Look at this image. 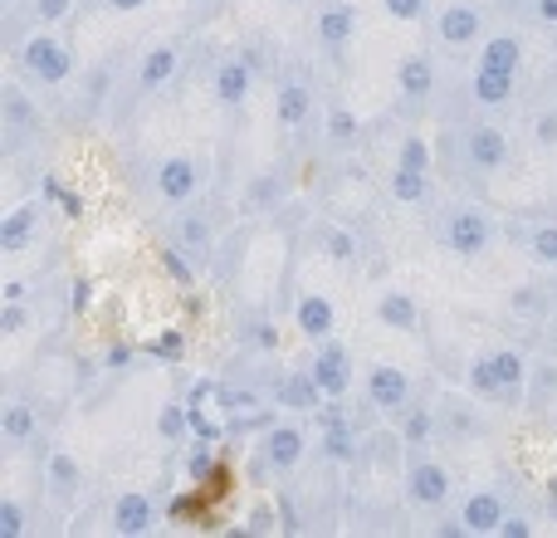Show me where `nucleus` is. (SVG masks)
Returning a JSON list of instances; mask_svg holds the SVG:
<instances>
[{"label": "nucleus", "instance_id": "26", "mask_svg": "<svg viewBox=\"0 0 557 538\" xmlns=\"http://www.w3.org/2000/svg\"><path fill=\"white\" fill-rule=\"evenodd\" d=\"M39 431V416L29 402H5L0 406V441L5 445H29Z\"/></svg>", "mask_w": 557, "mask_h": 538}, {"label": "nucleus", "instance_id": "20", "mask_svg": "<svg viewBox=\"0 0 557 538\" xmlns=\"http://www.w3.org/2000/svg\"><path fill=\"white\" fill-rule=\"evenodd\" d=\"M313 118V88L304 78H284L274 88V123L278 127H304Z\"/></svg>", "mask_w": 557, "mask_h": 538}, {"label": "nucleus", "instance_id": "2", "mask_svg": "<svg viewBox=\"0 0 557 538\" xmlns=\"http://www.w3.org/2000/svg\"><path fill=\"white\" fill-rule=\"evenodd\" d=\"M441 241H445V250L460 255V260H480V255H490V245H494V221L480 211V206L460 201L441 216Z\"/></svg>", "mask_w": 557, "mask_h": 538}, {"label": "nucleus", "instance_id": "1", "mask_svg": "<svg viewBox=\"0 0 557 538\" xmlns=\"http://www.w3.org/2000/svg\"><path fill=\"white\" fill-rule=\"evenodd\" d=\"M15 69L25 78H35V84H45V88H64L69 78H74V49H69L64 39L39 35L35 29V35L15 49Z\"/></svg>", "mask_w": 557, "mask_h": 538}, {"label": "nucleus", "instance_id": "16", "mask_svg": "<svg viewBox=\"0 0 557 538\" xmlns=\"http://www.w3.org/2000/svg\"><path fill=\"white\" fill-rule=\"evenodd\" d=\"M435 78H441V69H435L431 49H421V54H406L401 69H396V94H401L406 103H425V98L435 94Z\"/></svg>", "mask_w": 557, "mask_h": 538}, {"label": "nucleus", "instance_id": "49", "mask_svg": "<svg viewBox=\"0 0 557 538\" xmlns=\"http://www.w3.org/2000/svg\"><path fill=\"white\" fill-rule=\"evenodd\" d=\"M191 475H196V480H206V475H211V455H206V451H191Z\"/></svg>", "mask_w": 557, "mask_h": 538}, {"label": "nucleus", "instance_id": "3", "mask_svg": "<svg viewBox=\"0 0 557 538\" xmlns=\"http://www.w3.org/2000/svg\"><path fill=\"white\" fill-rule=\"evenodd\" d=\"M406 500L416 510H445L450 504V470L441 461H431L425 451H411V465H406Z\"/></svg>", "mask_w": 557, "mask_h": 538}, {"label": "nucleus", "instance_id": "25", "mask_svg": "<svg viewBox=\"0 0 557 538\" xmlns=\"http://www.w3.org/2000/svg\"><path fill=\"white\" fill-rule=\"evenodd\" d=\"M513 78H519V74H499V69H474L470 98H474L480 108H509V103H513Z\"/></svg>", "mask_w": 557, "mask_h": 538}, {"label": "nucleus", "instance_id": "52", "mask_svg": "<svg viewBox=\"0 0 557 538\" xmlns=\"http://www.w3.org/2000/svg\"><path fill=\"white\" fill-rule=\"evenodd\" d=\"M553 514H557V485H553Z\"/></svg>", "mask_w": 557, "mask_h": 538}, {"label": "nucleus", "instance_id": "35", "mask_svg": "<svg viewBox=\"0 0 557 538\" xmlns=\"http://www.w3.org/2000/svg\"><path fill=\"white\" fill-rule=\"evenodd\" d=\"M470 392L480 396V402H499V377H494L490 353L474 357V363H470Z\"/></svg>", "mask_w": 557, "mask_h": 538}, {"label": "nucleus", "instance_id": "28", "mask_svg": "<svg viewBox=\"0 0 557 538\" xmlns=\"http://www.w3.org/2000/svg\"><path fill=\"white\" fill-rule=\"evenodd\" d=\"M386 192H392L396 206H421V201H431V172L392 167V176H386Z\"/></svg>", "mask_w": 557, "mask_h": 538}, {"label": "nucleus", "instance_id": "45", "mask_svg": "<svg viewBox=\"0 0 557 538\" xmlns=\"http://www.w3.org/2000/svg\"><path fill=\"white\" fill-rule=\"evenodd\" d=\"M533 143H539V147H557V113H543L539 123H533Z\"/></svg>", "mask_w": 557, "mask_h": 538}, {"label": "nucleus", "instance_id": "13", "mask_svg": "<svg viewBox=\"0 0 557 538\" xmlns=\"http://www.w3.org/2000/svg\"><path fill=\"white\" fill-rule=\"evenodd\" d=\"M176 250L191 260V269H206L215 255V225L206 211H186L182 221H176Z\"/></svg>", "mask_w": 557, "mask_h": 538}, {"label": "nucleus", "instance_id": "19", "mask_svg": "<svg viewBox=\"0 0 557 538\" xmlns=\"http://www.w3.org/2000/svg\"><path fill=\"white\" fill-rule=\"evenodd\" d=\"M176 69H182V49L152 45L143 54V64H137V94H157V88H166L176 78Z\"/></svg>", "mask_w": 557, "mask_h": 538}, {"label": "nucleus", "instance_id": "42", "mask_svg": "<svg viewBox=\"0 0 557 538\" xmlns=\"http://www.w3.org/2000/svg\"><path fill=\"white\" fill-rule=\"evenodd\" d=\"M441 412H450V416H455V436H465V431H470V436H480V431H484V426H480V416H474V406H470V412H465V402H445Z\"/></svg>", "mask_w": 557, "mask_h": 538}, {"label": "nucleus", "instance_id": "8", "mask_svg": "<svg viewBox=\"0 0 557 538\" xmlns=\"http://www.w3.org/2000/svg\"><path fill=\"white\" fill-rule=\"evenodd\" d=\"M255 74H260V69H255L245 54H225L221 64H215V74H211L215 103L221 108H245V98L255 94Z\"/></svg>", "mask_w": 557, "mask_h": 538}, {"label": "nucleus", "instance_id": "5", "mask_svg": "<svg viewBox=\"0 0 557 538\" xmlns=\"http://www.w3.org/2000/svg\"><path fill=\"white\" fill-rule=\"evenodd\" d=\"M201 186H206V162L201 157H166V162L157 167V196H162L166 206L196 201Z\"/></svg>", "mask_w": 557, "mask_h": 538}, {"label": "nucleus", "instance_id": "41", "mask_svg": "<svg viewBox=\"0 0 557 538\" xmlns=\"http://www.w3.org/2000/svg\"><path fill=\"white\" fill-rule=\"evenodd\" d=\"M0 534L5 538H15V534H25V510H20V500H0Z\"/></svg>", "mask_w": 557, "mask_h": 538}, {"label": "nucleus", "instance_id": "10", "mask_svg": "<svg viewBox=\"0 0 557 538\" xmlns=\"http://www.w3.org/2000/svg\"><path fill=\"white\" fill-rule=\"evenodd\" d=\"M435 39L445 49H470L484 39V10L480 5H445L435 15Z\"/></svg>", "mask_w": 557, "mask_h": 538}, {"label": "nucleus", "instance_id": "29", "mask_svg": "<svg viewBox=\"0 0 557 538\" xmlns=\"http://www.w3.org/2000/svg\"><path fill=\"white\" fill-rule=\"evenodd\" d=\"M323 133H327V147H333V152H347V147H357V137H362V123H357L352 108L333 103V108H327Z\"/></svg>", "mask_w": 557, "mask_h": 538}, {"label": "nucleus", "instance_id": "48", "mask_svg": "<svg viewBox=\"0 0 557 538\" xmlns=\"http://www.w3.org/2000/svg\"><path fill=\"white\" fill-rule=\"evenodd\" d=\"M108 10H117V15H137V10H147L152 0H103Z\"/></svg>", "mask_w": 557, "mask_h": 538}, {"label": "nucleus", "instance_id": "12", "mask_svg": "<svg viewBox=\"0 0 557 538\" xmlns=\"http://www.w3.org/2000/svg\"><path fill=\"white\" fill-rule=\"evenodd\" d=\"M313 35H318V45H323L327 54L347 49L352 45V35H357V5H347V0H327V5H318Z\"/></svg>", "mask_w": 557, "mask_h": 538}, {"label": "nucleus", "instance_id": "24", "mask_svg": "<svg viewBox=\"0 0 557 538\" xmlns=\"http://www.w3.org/2000/svg\"><path fill=\"white\" fill-rule=\"evenodd\" d=\"M39 231V206H15V211L0 221V250L5 255H25L29 241Z\"/></svg>", "mask_w": 557, "mask_h": 538}, {"label": "nucleus", "instance_id": "39", "mask_svg": "<svg viewBox=\"0 0 557 538\" xmlns=\"http://www.w3.org/2000/svg\"><path fill=\"white\" fill-rule=\"evenodd\" d=\"M382 10H386L392 20H406V25H416V20H425L431 0H382Z\"/></svg>", "mask_w": 557, "mask_h": 538}, {"label": "nucleus", "instance_id": "30", "mask_svg": "<svg viewBox=\"0 0 557 538\" xmlns=\"http://www.w3.org/2000/svg\"><path fill=\"white\" fill-rule=\"evenodd\" d=\"M278 201H284V176H274V172H260L250 182V192H245V211H250V216L274 211Z\"/></svg>", "mask_w": 557, "mask_h": 538}, {"label": "nucleus", "instance_id": "22", "mask_svg": "<svg viewBox=\"0 0 557 538\" xmlns=\"http://www.w3.org/2000/svg\"><path fill=\"white\" fill-rule=\"evenodd\" d=\"M376 318H382L386 328H396V333H416V328H421V304H416L406 289H382V294H376Z\"/></svg>", "mask_w": 557, "mask_h": 538}, {"label": "nucleus", "instance_id": "4", "mask_svg": "<svg viewBox=\"0 0 557 538\" xmlns=\"http://www.w3.org/2000/svg\"><path fill=\"white\" fill-rule=\"evenodd\" d=\"M509 157H513V143H509L504 127H494V123H470L465 127V162H470V172L494 176V172L509 167Z\"/></svg>", "mask_w": 557, "mask_h": 538}, {"label": "nucleus", "instance_id": "23", "mask_svg": "<svg viewBox=\"0 0 557 538\" xmlns=\"http://www.w3.org/2000/svg\"><path fill=\"white\" fill-rule=\"evenodd\" d=\"M45 485H49V494H54L59 504H74L78 490H84V470H78V461L69 451H54L45 461Z\"/></svg>", "mask_w": 557, "mask_h": 538}, {"label": "nucleus", "instance_id": "21", "mask_svg": "<svg viewBox=\"0 0 557 538\" xmlns=\"http://www.w3.org/2000/svg\"><path fill=\"white\" fill-rule=\"evenodd\" d=\"M294 323H298V333L313 338V343L333 338L337 314H333V304H327V294H313V289H308V294L298 298V308H294Z\"/></svg>", "mask_w": 557, "mask_h": 538}, {"label": "nucleus", "instance_id": "33", "mask_svg": "<svg viewBox=\"0 0 557 538\" xmlns=\"http://www.w3.org/2000/svg\"><path fill=\"white\" fill-rule=\"evenodd\" d=\"M431 431H435V412H431V406H406V412H401V441L411 445V451H421V445L431 441Z\"/></svg>", "mask_w": 557, "mask_h": 538}, {"label": "nucleus", "instance_id": "53", "mask_svg": "<svg viewBox=\"0 0 557 538\" xmlns=\"http://www.w3.org/2000/svg\"><path fill=\"white\" fill-rule=\"evenodd\" d=\"M288 5H304V0H288Z\"/></svg>", "mask_w": 557, "mask_h": 538}, {"label": "nucleus", "instance_id": "43", "mask_svg": "<svg viewBox=\"0 0 557 538\" xmlns=\"http://www.w3.org/2000/svg\"><path fill=\"white\" fill-rule=\"evenodd\" d=\"M186 421H191V416H182V406H162V421H157V431H162V441H182Z\"/></svg>", "mask_w": 557, "mask_h": 538}, {"label": "nucleus", "instance_id": "38", "mask_svg": "<svg viewBox=\"0 0 557 538\" xmlns=\"http://www.w3.org/2000/svg\"><path fill=\"white\" fill-rule=\"evenodd\" d=\"M245 343L260 347V353H274V347H278V328L264 323V318H255V323H245Z\"/></svg>", "mask_w": 557, "mask_h": 538}, {"label": "nucleus", "instance_id": "44", "mask_svg": "<svg viewBox=\"0 0 557 538\" xmlns=\"http://www.w3.org/2000/svg\"><path fill=\"white\" fill-rule=\"evenodd\" d=\"M25 318H29V308L20 304V298H10V304L0 308V333H20V328H25Z\"/></svg>", "mask_w": 557, "mask_h": 538}, {"label": "nucleus", "instance_id": "47", "mask_svg": "<svg viewBox=\"0 0 557 538\" xmlns=\"http://www.w3.org/2000/svg\"><path fill=\"white\" fill-rule=\"evenodd\" d=\"M499 534H513V538H523V534H533V524H529V519H523V514H504Z\"/></svg>", "mask_w": 557, "mask_h": 538}, {"label": "nucleus", "instance_id": "9", "mask_svg": "<svg viewBox=\"0 0 557 538\" xmlns=\"http://www.w3.org/2000/svg\"><path fill=\"white\" fill-rule=\"evenodd\" d=\"M308 367H313L323 396H347V387H352V353H347V343L323 338V343L313 347V363Z\"/></svg>", "mask_w": 557, "mask_h": 538}, {"label": "nucleus", "instance_id": "31", "mask_svg": "<svg viewBox=\"0 0 557 538\" xmlns=\"http://www.w3.org/2000/svg\"><path fill=\"white\" fill-rule=\"evenodd\" d=\"M557 402V363H533L529 367V406L533 412H548Z\"/></svg>", "mask_w": 557, "mask_h": 538}, {"label": "nucleus", "instance_id": "40", "mask_svg": "<svg viewBox=\"0 0 557 538\" xmlns=\"http://www.w3.org/2000/svg\"><path fill=\"white\" fill-rule=\"evenodd\" d=\"M69 5H74V0H29V20H35V25H54V20L69 15Z\"/></svg>", "mask_w": 557, "mask_h": 538}, {"label": "nucleus", "instance_id": "14", "mask_svg": "<svg viewBox=\"0 0 557 538\" xmlns=\"http://www.w3.org/2000/svg\"><path fill=\"white\" fill-rule=\"evenodd\" d=\"M0 118H5V137H10L5 152H15L20 137L35 133V127H39V108H35V98H29L20 84H5V88H0Z\"/></svg>", "mask_w": 557, "mask_h": 538}, {"label": "nucleus", "instance_id": "51", "mask_svg": "<svg viewBox=\"0 0 557 538\" xmlns=\"http://www.w3.org/2000/svg\"><path fill=\"white\" fill-rule=\"evenodd\" d=\"M0 5H5V10H15V5H20V0H0Z\"/></svg>", "mask_w": 557, "mask_h": 538}, {"label": "nucleus", "instance_id": "15", "mask_svg": "<svg viewBox=\"0 0 557 538\" xmlns=\"http://www.w3.org/2000/svg\"><path fill=\"white\" fill-rule=\"evenodd\" d=\"M274 402L288 406V412H318L323 406V387H318L313 367H288L274 382Z\"/></svg>", "mask_w": 557, "mask_h": 538}, {"label": "nucleus", "instance_id": "36", "mask_svg": "<svg viewBox=\"0 0 557 538\" xmlns=\"http://www.w3.org/2000/svg\"><path fill=\"white\" fill-rule=\"evenodd\" d=\"M396 167H411V172H431V143L421 133L401 137V152H396Z\"/></svg>", "mask_w": 557, "mask_h": 538}, {"label": "nucleus", "instance_id": "46", "mask_svg": "<svg viewBox=\"0 0 557 538\" xmlns=\"http://www.w3.org/2000/svg\"><path fill=\"white\" fill-rule=\"evenodd\" d=\"M529 15L539 25H557V0H529Z\"/></svg>", "mask_w": 557, "mask_h": 538}, {"label": "nucleus", "instance_id": "27", "mask_svg": "<svg viewBox=\"0 0 557 538\" xmlns=\"http://www.w3.org/2000/svg\"><path fill=\"white\" fill-rule=\"evenodd\" d=\"M523 64V39L519 35H490L480 49V69H499V74H519Z\"/></svg>", "mask_w": 557, "mask_h": 538}, {"label": "nucleus", "instance_id": "34", "mask_svg": "<svg viewBox=\"0 0 557 538\" xmlns=\"http://www.w3.org/2000/svg\"><path fill=\"white\" fill-rule=\"evenodd\" d=\"M318 245H323V255L333 265H357V241H352V231H343V225H323V231H318Z\"/></svg>", "mask_w": 557, "mask_h": 538}, {"label": "nucleus", "instance_id": "17", "mask_svg": "<svg viewBox=\"0 0 557 538\" xmlns=\"http://www.w3.org/2000/svg\"><path fill=\"white\" fill-rule=\"evenodd\" d=\"M504 494L499 490H474L460 504V534H499L504 524Z\"/></svg>", "mask_w": 557, "mask_h": 538}, {"label": "nucleus", "instance_id": "7", "mask_svg": "<svg viewBox=\"0 0 557 538\" xmlns=\"http://www.w3.org/2000/svg\"><path fill=\"white\" fill-rule=\"evenodd\" d=\"M304 455H308V436H304V426H294V421H274L270 431H264V441H260V461L270 465L274 475H294L298 465H304Z\"/></svg>", "mask_w": 557, "mask_h": 538}, {"label": "nucleus", "instance_id": "32", "mask_svg": "<svg viewBox=\"0 0 557 538\" xmlns=\"http://www.w3.org/2000/svg\"><path fill=\"white\" fill-rule=\"evenodd\" d=\"M323 455H327V461H343V465L357 461V431H352V421L323 426Z\"/></svg>", "mask_w": 557, "mask_h": 538}, {"label": "nucleus", "instance_id": "6", "mask_svg": "<svg viewBox=\"0 0 557 538\" xmlns=\"http://www.w3.org/2000/svg\"><path fill=\"white\" fill-rule=\"evenodd\" d=\"M367 402L382 416H401L411 406V377L396 363H372L367 367Z\"/></svg>", "mask_w": 557, "mask_h": 538}, {"label": "nucleus", "instance_id": "50", "mask_svg": "<svg viewBox=\"0 0 557 538\" xmlns=\"http://www.w3.org/2000/svg\"><path fill=\"white\" fill-rule=\"evenodd\" d=\"M74 308H88V284H74Z\"/></svg>", "mask_w": 557, "mask_h": 538}, {"label": "nucleus", "instance_id": "11", "mask_svg": "<svg viewBox=\"0 0 557 538\" xmlns=\"http://www.w3.org/2000/svg\"><path fill=\"white\" fill-rule=\"evenodd\" d=\"M494 377H499V402L504 406H529V357L519 347H494L490 353Z\"/></svg>", "mask_w": 557, "mask_h": 538}, {"label": "nucleus", "instance_id": "18", "mask_svg": "<svg viewBox=\"0 0 557 538\" xmlns=\"http://www.w3.org/2000/svg\"><path fill=\"white\" fill-rule=\"evenodd\" d=\"M108 524H113L117 534H152L157 529V504L137 490H123L113 500V510H108Z\"/></svg>", "mask_w": 557, "mask_h": 538}, {"label": "nucleus", "instance_id": "37", "mask_svg": "<svg viewBox=\"0 0 557 538\" xmlns=\"http://www.w3.org/2000/svg\"><path fill=\"white\" fill-rule=\"evenodd\" d=\"M529 255L543 269H557V225H539V231L529 235Z\"/></svg>", "mask_w": 557, "mask_h": 538}]
</instances>
